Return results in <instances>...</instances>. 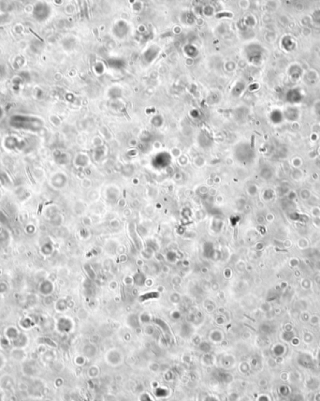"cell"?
I'll use <instances>...</instances> for the list:
<instances>
[{"label": "cell", "mask_w": 320, "mask_h": 401, "mask_svg": "<svg viewBox=\"0 0 320 401\" xmlns=\"http://www.w3.org/2000/svg\"><path fill=\"white\" fill-rule=\"evenodd\" d=\"M53 290H54L53 283L52 282V281L48 280V279L43 280L42 282H41V283L39 284V293H40V294H42V295H44L45 297H46V296H50V295L53 293Z\"/></svg>", "instance_id": "cell-1"}, {"label": "cell", "mask_w": 320, "mask_h": 401, "mask_svg": "<svg viewBox=\"0 0 320 401\" xmlns=\"http://www.w3.org/2000/svg\"><path fill=\"white\" fill-rule=\"evenodd\" d=\"M20 331L18 330L17 327L15 326H8L7 328H5L4 330V336L6 339H8L10 342H12L13 340H15L17 337L20 335Z\"/></svg>", "instance_id": "cell-2"}, {"label": "cell", "mask_w": 320, "mask_h": 401, "mask_svg": "<svg viewBox=\"0 0 320 401\" xmlns=\"http://www.w3.org/2000/svg\"><path fill=\"white\" fill-rule=\"evenodd\" d=\"M10 357L12 360L16 362H24L26 358V353L24 349L13 348V350L10 351Z\"/></svg>", "instance_id": "cell-3"}, {"label": "cell", "mask_w": 320, "mask_h": 401, "mask_svg": "<svg viewBox=\"0 0 320 401\" xmlns=\"http://www.w3.org/2000/svg\"><path fill=\"white\" fill-rule=\"evenodd\" d=\"M27 343H28V337H27V336L25 334H23V333H21L17 339L11 342L13 347L18 348V349H24L27 345Z\"/></svg>", "instance_id": "cell-4"}, {"label": "cell", "mask_w": 320, "mask_h": 401, "mask_svg": "<svg viewBox=\"0 0 320 401\" xmlns=\"http://www.w3.org/2000/svg\"><path fill=\"white\" fill-rule=\"evenodd\" d=\"M23 371L24 373L27 376H33L36 374L37 372V368L35 365V363L33 361L27 362V363H24L23 365Z\"/></svg>", "instance_id": "cell-5"}, {"label": "cell", "mask_w": 320, "mask_h": 401, "mask_svg": "<svg viewBox=\"0 0 320 401\" xmlns=\"http://www.w3.org/2000/svg\"><path fill=\"white\" fill-rule=\"evenodd\" d=\"M133 281H134V283H135L136 285H138V286H140V287L143 286V285L146 283V278H145V275H144L143 273H141V272L137 273L136 275L133 277Z\"/></svg>", "instance_id": "cell-6"}, {"label": "cell", "mask_w": 320, "mask_h": 401, "mask_svg": "<svg viewBox=\"0 0 320 401\" xmlns=\"http://www.w3.org/2000/svg\"><path fill=\"white\" fill-rule=\"evenodd\" d=\"M53 245H51L50 243L44 244L42 246V248H41V252H42V254L45 255V256L51 255L53 253Z\"/></svg>", "instance_id": "cell-7"}, {"label": "cell", "mask_w": 320, "mask_h": 401, "mask_svg": "<svg viewBox=\"0 0 320 401\" xmlns=\"http://www.w3.org/2000/svg\"><path fill=\"white\" fill-rule=\"evenodd\" d=\"M141 255H142V258L145 259V260H151L153 257H154L155 253H154V250H153L152 248H146L143 250H141Z\"/></svg>", "instance_id": "cell-8"}, {"label": "cell", "mask_w": 320, "mask_h": 401, "mask_svg": "<svg viewBox=\"0 0 320 401\" xmlns=\"http://www.w3.org/2000/svg\"><path fill=\"white\" fill-rule=\"evenodd\" d=\"M1 379H2V381H1V386H2L3 389H10L13 386L12 379L10 378L9 376H8V381H6V376L3 377Z\"/></svg>", "instance_id": "cell-9"}, {"label": "cell", "mask_w": 320, "mask_h": 401, "mask_svg": "<svg viewBox=\"0 0 320 401\" xmlns=\"http://www.w3.org/2000/svg\"><path fill=\"white\" fill-rule=\"evenodd\" d=\"M20 325L23 329L27 330V329H30L33 326V321L29 318H24L23 320H21Z\"/></svg>", "instance_id": "cell-10"}, {"label": "cell", "mask_w": 320, "mask_h": 401, "mask_svg": "<svg viewBox=\"0 0 320 401\" xmlns=\"http://www.w3.org/2000/svg\"><path fill=\"white\" fill-rule=\"evenodd\" d=\"M297 245H298V247H299V248H300V249H305L306 248H308V246H309L308 239L304 238V237H301V238H300L298 240Z\"/></svg>", "instance_id": "cell-11"}, {"label": "cell", "mask_w": 320, "mask_h": 401, "mask_svg": "<svg viewBox=\"0 0 320 401\" xmlns=\"http://www.w3.org/2000/svg\"><path fill=\"white\" fill-rule=\"evenodd\" d=\"M84 269H85V271H86V273H87V275H88V277L91 278V279H96V273H95V271H94V269H93V267L90 265V264H85L84 265Z\"/></svg>", "instance_id": "cell-12"}, {"label": "cell", "mask_w": 320, "mask_h": 401, "mask_svg": "<svg viewBox=\"0 0 320 401\" xmlns=\"http://www.w3.org/2000/svg\"><path fill=\"white\" fill-rule=\"evenodd\" d=\"M55 308H56L57 311H64L67 309V304L64 300H58L57 303L55 304Z\"/></svg>", "instance_id": "cell-13"}, {"label": "cell", "mask_w": 320, "mask_h": 401, "mask_svg": "<svg viewBox=\"0 0 320 401\" xmlns=\"http://www.w3.org/2000/svg\"><path fill=\"white\" fill-rule=\"evenodd\" d=\"M166 260L168 262H170V263H174L177 260V254L174 251H169L168 253H167Z\"/></svg>", "instance_id": "cell-14"}, {"label": "cell", "mask_w": 320, "mask_h": 401, "mask_svg": "<svg viewBox=\"0 0 320 401\" xmlns=\"http://www.w3.org/2000/svg\"><path fill=\"white\" fill-rule=\"evenodd\" d=\"M309 321H310V323L312 325H317L318 323L320 322V318L318 317L317 315H313V316H310Z\"/></svg>", "instance_id": "cell-15"}, {"label": "cell", "mask_w": 320, "mask_h": 401, "mask_svg": "<svg viewBox=\"0 0 320 401\" xmlns=\"http://www.w3.org/2000/svg\"><path fill=\"white\" fill-rule=\"evenodd\" d=\"M10 343L11 342L8 339H6L5 336H3V337L0 339V346H1L2 348H8Z\"/></svg>", "instance_id": "cell-16"}, {"label": "cell", "mask_w": 320, "mask_h": 401, "mask_svg": "<svg viewBox=\"0 0 320 401\" xmlns=\"http://www.w3.org/2000/svg\"><path fill=\"white\" fill-rule=\"evenodd\" d=\"M18 389L20 391H22V392H26V391L29 390V386L27 385L25 382H20L18 384Z\"/></svg>", "instance_id": "cell-17"}, {"label": "cell", "mask_w": 320, "mask_h": 401, "mask_svg": "<svg viewBox=\"0 0 320 401\" xmlns=\"http://www.w3.org/2000/svg\"><path fill=\"white\" fill-rule=\"evenodd\" d=\"M303 340H304L305 343H307V344L311 343V342L313 341V336H312V334H310V333H306V334H304Z\"/></svg>", "instance_id": "cell-18"}, {"label": "cell", "mask_w": 320, "mask_h": 401, "mask_svg": "<svg viewBox=\"0 0 320 401\" xmlns=\"http://www.w3.org/2000/svg\"><path fill=\"white\" fill-rule=\"evenodd\" d=\"M7 291H8V285L4 282L0 283V293H5Z\"/></svg>", "instance_id": "cell-19"}, {"label": "cell", "mask_w": 320, "mask_h": 401, "mask_svg": "<svg viewBox=\"0 0 320 401\" xmlns=\"http://www.w3.org/2000/svg\"><path fill=\"white\" fill-rule=\"evenodd\" d=\"M154 256H155V258L157 260V262H164V261H165V258L163 257V255L161 254V253L156 252Z\"/></svg>", "instance_id": "cell-20"}, {"label": "cell", "mask_w": 320, "mask_h": 401, "mask_svg": "<svg viewBox=\"0 0 320 401\" xmlns=\"http://www.w3.org/2000/svg\"><path fill=\"white\" fill-rule=\"evenodd\" d=\"M302 281H303V282H305V284L301 283L302 288H304V289H309V288L311 287V285H312L311 281H310L309 279H303Z\"/></svg>", "instance_id": "cell-21"}, {"label": "cell", "mask_w": 320, "mask_h": 401, "mask_svg": "<svg viewBox=\"0 0 320 401\" xmlns=\"http://www.w3.org/2000/svg\"><path fill=\"white\" fill-rule=\"evenodd\" d=\"M283 246L286 248H291V246H292V242H291V240H289V239H287V240H284V242H283Z\"/></svg>", "instance_id": "cell-22"}, {"label": "cell", "mask_w": 320, "mask_h": 401, "mask_svg": "<svg viewBox=\"0 0 320 401\" xmlns=\"http://www.w3.org/2000/svg\"><path fill=\"white\" fill-rule=\"evenodd\" d=\"M124 282L126 283L127 285H129V283H132V282H134V281H133V278H132V277H129V276H127V277H126V278H124Z\"/></svg>", "instance_id": "cell-23"}, {"label": "cell", "mask_w": 320, "mask_h": 401, "mask_svg": "<svg viewBox=\"0 0 320 401\" xmlns=\"http://www.w3.org/2000/svg\"><path fill=\"white\" fill-rule=\"evenodd\" d=\"M170 267L167 265V264H164V265H162V267H161V271L163 272V273H165V274H169L170 273Z\"/></svg>", "instance_id": "cell-24"}, {"label": "cell", "mask_w": 320, "mask_h": 401, "mask_svg": "<svg viewBox=\"0 0 320 401\" xmlns=\"http://www.w3.org/2000/svg\"><path fill=\"white\" fill-rule=\"evenodd\" d=\"M181 281H182V279H181V278H179V277H174V278H173V279H172V282H173V283H175V282L180 283Z\"/></svg>", "instance_id": "cell-25"}, {"label": "cell", "mask_w": 320, "mask_h": 401, "mask_svg": "<svg viewBox=\"0 0 320 401\" xmlns=\"http://www.w3.org/2000/svg\"><path fill=\"white\" fill-rule=\"evenodd\" d=\"M4 365V356L2 354H0V368Z\"/></svg>", "instance_id": "cell-26"}, {"label": "cell", "mask_w": 320, "mask_h": 401, "mask_svg": "<svg viewBox=\"0 0 320 401\" xmlns=\"http://www.w3.org/2000/svg\"><path fill=\"white\" fill-rule=\"evenodd\" d=\"M137 265L143 266V261H142V260H137Z\"/></svg>", "instance_id": "cell-27"}, {"label": "cell", "mask_w": 320, "mask_h": 401, "mask_svg": "<svg viewBox=\"0 0 320 401\" xmlns=\"http://www.w3.org/2000/svg\"><path fill=\"white\" fill-rule=\"evenodd\" d=\"M315 401H320V393L316 394L315 396Z\"/></svg>", "instance_id": "cell-28"}, {"label": "cell", "mask_w": 320, "mask_h": 401, "mask_svg": "<svg viewBox=\"0 0 320 401\" xmlns=\"http://www.w3.org/2000/svg\"><path fill=\"white\" fill-rule=\"evenodd\" d=\"M201 271H202V273H207L208 272V268H206V267H202Z\"/></svg>", "instance_id": "cell-29"}, {"label": "cell", "mask_w": 320, "mask_h": 401, "mask_svg": "<svg viewBox=\"0 0 320 401\" xmlns=\"http://www.w3.org/2000/svg\"><path fill=\"white\" fill-rule=\"evenodd\" d=\"M184 266H188V262H184Z\"/></svg>", "instance_id": "cell-30"}, {"label": "cell", "mask_w": 320, "mask_h": 401, "mask_svg": "<svg viewBox=\"0 0 320 401\" xmlns=\"http://www.w3.org/2000/svg\"><path fill=\"white\" fill-rule=\"evenodd\" d=\"M43 401H53V400L50 398H45V399H43Z\"/></svg>", "instance_id": "cell-31"}, {"label": "cell", "mask_w": 320, "mask_h": 401, "mask_svg": "<svg viewBox=\"0 0 320 401\" xmlns=\"http://www.w3.org/2000/svg\"><path fill=\"white\" fill-rule=\"evenodd\" d=\"M0 339H1V336H0Z\"/></svg>", "instance_id": "cell-32"}]
</instances>
